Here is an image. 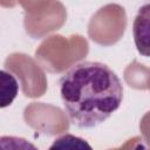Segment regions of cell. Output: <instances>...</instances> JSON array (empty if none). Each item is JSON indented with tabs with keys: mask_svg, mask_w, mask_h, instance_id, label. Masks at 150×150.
Segmentation results:
<instances>
[{
	"mask_svg": "<svg viewBox=\"0 0 150 150\" xmlns=\"http://www.w3.org/2000/svg\"><path fill=\"white\" fill-rule=\"evenodd\" d=\"M19 93V83L15 76L6 70H0V108L13 103Z\"/></svg>",
	"mask_w": 150,
	"mask_h": 150,
	"instance_id": "obj_2",
	"label": "cell"
},
{
	"mask_svg": "<svg viewBox=\"0 0 150 150\" xmlns=\"http://www.w3.org/2000/svg\"><path fill=\"white\" fill-rule=\"evenodd\" d=\"M60 96L71 124L94 128L122 104L123 84L105 63L82 61L71 66L60 79Z\"/></svg>",
	"mask_w": 150,
	"mask_h": 150,
	"instance_id": "obj_1",
	"label": "cell"
}]
</instances>
